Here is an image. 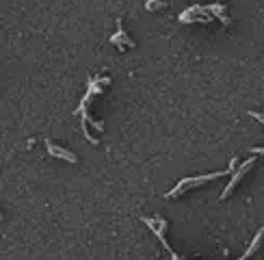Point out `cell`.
Listing matches in <instances>:
<instances>
[{"label":"cell","instance_id":"6da1fadb","mask_svg":"<svg viewBox=\"0 0 264 260\" xmlns=\"http://www.w3.org/2000/svg\"><path fill=\"white\" fill-rule=\"evenodd\" d=\"M236 167V159L230 162V169H225V171H217V173H208V176H201V178H189V180H182L178 184V187L173 189L171 193H169V197H175L182 189H189V187H197V184H203V182H208V180H217V178H221V176H230L232 173V169Z\"/></svg>","mask_w":264,"mask_h":260},{"label":"cell","instance_id":"7a4b0ae2","mask_svg":"<svg viewBox=\"0 0 264 260\" xmlns=\"http://www.w3.org/2000/svg\"><path fill=\"white\" fill-rule=\"evenodd\" d=\"M254 162H256V159H247V162H243V165H240V169L234 173V176H232V180H230V184H228V187H225V191L221 193V199H225L230 193L234 191V189H236V184H238L240 180H243V176H245L247 171H249V167L254 165Z\"/></svg>","mask_w":264,"mask_h":260},{"label":"cell","instance_id":"3957f363","mask_svg":"<svg viewBox=\"0 0 264 260\" xmlns=\"http://www.w3.org/2000/svg\"><path fill=\"white\" fill-rule=\"evenodd\" d=\"M46 145H48V150H50V154L59 156V159H63V161H67V162H76V161H78L74 154H71V152L63 150V148H57V145H52L50 141H46Z\"/></svg>","mask_w":264,"mask_h":260},{"label":"cell","instance_id":"277c9868","mask_svg":"<svg viewBox=\"0 0 264 260\" xmlns=\"http://www.w3.org/2000/svg\"><path fill=\"white\" fill-rule=\"evenodd\" d=\"M262 236H264V228H260V230H258V234L254 236V241H251V245H249V249H247V252L243 254V258H249L251 254L256 252L258 249V245H260V241H262Z\"/></svg>","mask_w":264,"mask_h":260},{"label":"cell","instance_id":"5b68a950","mask_svg":"<svg viewBox=\"0 0 264 260\" xmlns=\"http://www.w3.org/2000/svg\"><path fill=\"white\" fill-rule=\"evenodd\" d=\"M145 7H147V11L150 9H161V7H165V2H161V0H147Z\"/></svg>","mask_w":264,"mask_h":260}]
</instances>
